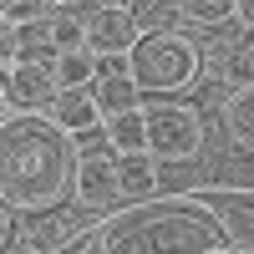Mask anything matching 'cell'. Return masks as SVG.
<instances>
[{"label": "cell", "instance_id": "cell-25", "mask_svg": "<svg viewBox=\"0 0 254 254\" xmlns=\"http://www.w3.org/2000/svg\"><path fill=\"white\" fill-rule=\"evenodd\" d=\"M214 254H234V249H214Z\"/></svg>", "mask_w": 254, "mask_h": 254}, {"label": "cell", "instance_id": "cell-9", "mask_svg": "<svg viewBox=\"0 0 254 254\" xmlns=\"http://www.w3.org/2000/svg\"><path fill=\"white\" fill-rule=\"evenodd\" d=\"M117 193L132 198V203H147V198L158 193V158H153V153L117 158Z\"/></svg>", "mask_w": 254, "mask_h": 254}, {"label": "cell", "instance_id": "cell-6", "mask_svg": "<svg viewBox=\"0 0 254 254\" xmlns=\"http://www.w3.org/2000/svg\"><path fill=\"white\" fill-rule=\"evenodd\" d=\"M142 20L117 5V10H92L87 15V51L92 56H132L137 51V41H142Z\"/></svg>", "mask_w": 254, "mask_h": 254}, {"label": "cell", "instance_id": "cell-15", "mask_svg": "<svg viewBox=\"0 0 254 254\" xmlns=\"http://www.w3.org/2000/svg\"><path fill=\"white\" fill-rule=\"evenodd\" d=\"M224 127L229 137H234L239 147H249L254 153V87H234L224 102Z\"/></svg>", "mask_w": 254, "mask_h": 254}, {"label": "cell", "instance_id": "cell-20", "mask_svg": "<svg viewBox=\"0 0 254 254\" xmlns=\"http://www.w3.org/2000/svg\"><path fill=\"white\" fill-rule=\"evenodd\" d=\"M76 254H107V234H102V229H92V234H81Z\"/></svg>", "mask_w": 254, "mask_h": 254}, {"label": "cell", "instance_id": "cell-21", "mask_svg": "<svg viewBox=\"0 0 254 254\" xmlns=\"http://www.w3.org/2000/svg\"><path fill=\"white\" fill-rule=\"evenodd\" d=\"M234 20H239V26H249V31H254V0H239V10H234Z\"/></svg>", "mask_w": 254, "mask_h": 254}, {"label": "cell", "instance_id": "cell-13", "mask_svg": "<svg viewBox=\"0 0 254 254\" xmlns=\"http://www.w3.org/2000/svg\"><path fill=\"white\" fill-rule=\"evenodd\" d=\"M97 76H102V56H92V51H61V56H56V81H61V92H92Z\"/></svg>", "mask_w": 254, "mask_h": 254}, {"label": "cell", "instance_id": "cell-23", "mask_svg": "<svg viewBox=\"0 0 254 254\" xmlns=\"http://www.w3.org/2000/svg\"><path fill=\"white\" fill-rule=\"evenodd\" d=\"M51 5H56V10H71V5H76V0H51Z\"/></svg>", "mask_w": 254, "mask_h": 254}, {"label": "cell", "instance_id": "cell-22", "mask_svg": "<svg viewBox=\"0 0 254 254\" xmlns=\"http://www.w3.org/2000/svg\"><path fill=\"white\" fill-rule=\"evenodd\" d=\"M97 10H117V5H127V0H92Z\"/></svg>", "mask_w": 254, "mask_h": 254}, {"label": "cell", "instance_id": "cell-5", "mask_svg": "<svg viewBox=\"0 0 254 254\" xmlns=\"http://www.w3.org/2000/svg\"><path fill=\"white\" fill-rule=\"evenodd\" d=\"M56 97H61L56 66L20 61V66L5 71V117L10 112H46V107H56Z\"/></svg>", "mask_w": 254, "mask_h": 254}, {"label": "cell", "instance_id": "cell-19", "mask_svg": "<svg viewBox=\"0 0 254 254\" xmlns=\"http://www.w3.org/2000/svg\"><path fill=\"white\" fill-rule=\"evenodd\" d=\"M224 76L234 81V87H254V41H244V46H234V51H229Z\"/></svg>", "mask_w": 254, "mask_h": 254}, {"label": "cell", "instance_id": "cell-26", "mask_svg": "<svg viewBox=\"0 0 254 254\" xmlns=\"http://www.w3.org/2000/svg\"><path fill=\"white\" fill-rule=\"evenodd\" d=\"M234 254H254V249H234Z\"/></svg>", "mask_w": 254, "mask_h": 254}, {"label": "cell", "instance_id": "cell-24", "mask_svg": "<svg viewBox=\"0 0 254 254\" xmlns=\"http://www.w3.org/2000/svg\"><path fill=\"white\" fill-rule=\"evenodd\" d=\"M46 254H76V244H66V249H46Z\"/></svg>", "mask_w": 254, "mask_h": 254}, {"label": "cell", "instance_id": "cell-18", "mask_svg": "<svg viewBox=\"0 0 254 254\" xmlns=\"http://www.w3.org/2000/svg\"><path fill=\"white\" fill-rule=\"evenodd\" d=\"M0 10H5V26H36L56 15L51 0H0Z\"/></svg>", "mask_w": 254, "mask_h": 254}, {"label": "cell", "instance_id": "cell-11", "mask_svg": "<svg viewBox=\"0 0 254 254\" xmlns=\"http://www.w3.org/2000/svg\"><path fill=\"white\" fill-rule=\"evenodd\" d=\"M92 97H97L102 117H117V112H132V107H142V87L132 81V71H117V76H97Z\"/></svg>", "mask_w": 254, "mask_h": 254}, {"label": "cell", "instance_id": "cell-14", "mask_svg": "<svg viewBox=\"0 0 254 254\" xmlns=\"http://www.w3.org/2000/svg\"><path fill=\"white\" fill-rule=\"evenodd\" d=\"M219 219H224L234 249H254V193H229L219 203Z\"/></svg>", "mask_w": 254, "mask_h": 254}, {"label": "cell", "instance_id": "cell-12", "mask_svg": "<svg viewBox=\"0 0 254 254\" xmlns=\"http://www.w3.org/2000/svg\"><path fill=\"white\" fill-rule=\"evenodd\" d=\"M56 36H51V20H36V26H15V56L10 66H20V61H41V66H56ZM5 66V71H10Z\"/></svg>", "mask_w": 254, "mask_h": 254}, {"label": "cell", "instance_id": "cell-8", "mask_svg": "<svg viewBox=\"0 0 254 254\" xmlns=\"http://www.w3.org/2000/svg\"><path fill=\"white\" fill-rule=\"evenodd\" d=\"M107 147L117 158H137V153H147V107H132V112H117V117H107Z\"/></svg>", "mask_w": 254, "mask_h": 254}, {"label": "cell", "instance_id": "cell-16", "mask_svg": "<svg viewBox=\"0 0 254 254\" xmlns=\"http://www.w3.org/2000/svg\"><path fill=\"white\" fill-rule=\"evenodd\" d=\"M178 10L193 20V26H224V20H234L239 0H178Z\"/></svg>", "mask_w": 254, "mask_h": 254}, {"label": "cell", "instance_id": "cell-17", "mask_svg": "<svg viewBox=\"0 0 254 254\" xmlns=\"http://www.w3.org/2000/svg\"><path fill=\"white\" fill-rule=\"evenodd\" d=\"M51 36H56V51H87V20L71 10L51 15Z\"/></svg>", "mask_w": 254, "mask_h": 254}, {"label": "cell", "instance_id": "cell-10", "mask_svg": "<svg viewBox=\"0 0 254 254\" xmlns=\"http://www.w3.org/2000/svg\"><path fill=\"white\" fill-rule=\"evenodd\" d=\"M51 117L66 127V132H92V127H107V117H102V107H97L92 92H61L56 107H51Z\"/></svg>", "mask_w": 254, "mask_h": 254}, {"label": "cell", "instance_id": "cell-3", "mask_svg": "<svg viewBox=\"0 0 254 254\" xmlns=\"http://www.w3.org/2000/svg\"><path fill=\"white\" fill-rule=\"evenodd\" d=\"M127 71L142 92H188L203 71V51L183 31H147L127 56Z\"/></svg>", "mask_w": 254, "mask_h": 254}, {"label": "cell", "instance_id": "cell-1", "mask_svg": "<svg viewBox=\"0 0 254 254\" xmlns=\"http://www.w3.org/2000/svg\"><path fill=\"white\" fill-rule=\"evenodd\" d=\"M81 147L46 112H10L0 127V193L15 214H51L76 193Z\"/></svg>", "mask_w": 254, "mask_h": 254}, {"label": "cell", "instance_id": "cell-2", "mask_svg": "<svg viewBox=\"0 0 254 254\" xmlns=\"http://www.w3.org/2000/svg\"><path fill=\"white\" fill-rule=\"evenodd\" d=\"M102 234H107V254H214V249H234L224 219L193 198L142 203L132 214L107 219Z\"/></svg>", "mask_w": 254, "mask_h": 254}, {"label": "cell", "instance_id": "cell-4", "mask_svg": "<svg viewBox=\"0 0 254 254\" xmlns=\"http://www.w3.org/2000/svg\"><path fill=\"white\" fill-rule=\"evenodd\" d=\"M203 147V117L188 102H153L147 107V153L163 163H183Z\"/></svg>", "mask_w": 254, "mask_h": 254}, {"label": "cell", "instance_id": "cell-7", "mask_svg": "<svg viewBox=\"0 0 254 254\" xmlns=\"http://www.w3.org/2000/svg\"><path fill=\"white\" fill-rule=\"evenodd\" d=\"M81 208H107L117 193V158H102V153H81V168H76V193H71Z\"/></svg>", "mask_w": 254, "mask_h": 254}]
</instances>
